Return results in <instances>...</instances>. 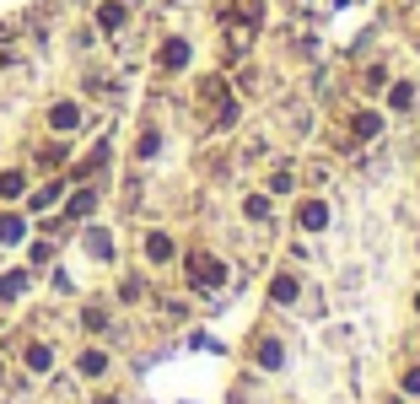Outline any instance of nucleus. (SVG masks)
I'll use <instances>...</instances> for the list:
<instances>
[{
    "label": "nucleus",
    "mask_w": 420,
    "mask_h": 404,
    "mask_svg": "<svg viewBox=\"0 0 420 404\" xmlns=\"http://www.w3.org/2000/svg\"><path fill=\"white\" fill-rule=\"evenodd\" d=\"M189 275H194V281H199V286H221V275H226V269H221V264H216V259H205V254H194V259H189Z\"/></svg>",
    "instance_id": "obj_1"
},
{
    "label": "nucleus",
    "mask_w": 420,
    "mask_h": 404,
    "mask_svg": "<svg viewBox=\"0 0 420 404\" xmlns=\"http://www.w3.org/2000/svg\"><path fill=\"white\" fill-rule=\"evenodd\" d=\"M297 221H302V232H318V227H329V205L323 200H302Z\"/></svg>",
    "instance_id": "obj_2"
},
{
    "label": "nucleus",
    "mask_w": 420,
    "mask_h": 404,
    "mask_svg": "<svg viewBox=\"0 0 420 404\" xmlns=\"http://www.w3.org/2000/svg\"><path fill=\"white\" fill-rule=\"evenodd\" d=\"M75 124H81V108H75V103H54V108H49V130L70 135Z\"/></svg>",
    "instance_id": "obj_3"
},
{
    "label": "nucleus",
    "mask_w": 420,
    "mask_h": 404,
    "mask_svg": "<svg viewBox=\"0 0 420 404\" xmlns=\"http://www.w3.org/2000/svg\"><path fill=\"white\" fill-rule=\"evenodd\" d=\"M146 259H151V264H167V259H173V237H167V232H151L146 237Z\"/></svg>",
    "instance_id": "obj_4"
},
{
    "label": "nucleus",
    "mask_w": 420,
    "mask_h": 404,
    "mask_svg": "<svg viewBox=\"0 0 420 404\" xmlns=\"http://www.w3.org/2000/svg\"><path fill=\"white\" fill-rule=\"evenodd\" d=\"M162 65H167V71H184V65H189V43H184V38H167V49H162Z\"/></svg>",
    "instance_id": "obj_5"
},
{
    "label": "nucleus",
    "mask_w": 420,
    "mask_h": 404,
    "mask_svg": "<svg viewBox=\"0 0 420 404\" xmlns=\"http://www.w3.org/2000/svg\"><path fill=\"white\" fill-rule=\"evenodd\" d=\"M270 296H275V302H297V275H275Z\"/></svg>",
    "instance_id": "obj_6"
},
{
    "label": "nucleus",
    "mask_w": 420,
    "mask_h": 404,
    "mask_svg": "<svg viewBox=\"0 0 420 404\" xmlns=\"http://www.w3.org/2000/svg\"><path fill=\"white\" fill-rule=\"evenodd\" d=\"M124 16H130V11H124L119 0H108V6L98 11V27H108V33H113V27H124Z\"/></svg>",
    "instance_id": "obj_7"
},
{
    "label": "nucleus",
    "mask_w": 420,
    "mask_h": 404,
    "mask_svg": "<svg viewBox=\"0 0 420 404\" xmlns=\"http://www.w3.org/2000/svg\"><path fill=\"white\" fill-rule=\"evenodd\" d=\"M92 205H98V195H92V189H81V195H70L65 216H92Z\"/></svg>",
    "instance_id": "obj_8"
},
{
    "label": "nucleus",
    "mask_w": 420,
    "mask_h": 404,
    "mask_svg": "<svg viewBox=\"0 0 420 404\" xmlns=\"http://www.w3.org/2000/svg\"><path fill=\"white\" fill-rule=\"evenodd\" d=\"M22 189H27V178H22V172H0V200H16Z\"/></svg>",
    "instance_id": "obj_9"
},
{
    "label": "nucleus",
    "mask_w": 420,
    "mask_h": 404,
    "mask_svg": "<svg viewBox=\"0 0 420 404\" xmlns=\"http://www.w3.org/2000/svg\"><path fill=\"white\" fill-rule=\"evenodd\" d=\"M27 367H33V372H49L54 367V351H49V345H33V351H27Z\"/></svg>",
    "instance_id": "obj_10"
},
{
    "label": "nucleus",
    "mask_w": 420,
    "mask_h": 404,
    "mask_svg": "<svg viewBox=\"0 0 420 404\" xmlns=\"http://www.w3.org/2000/svg\"><path fill=\"white\" fill-rule=\"evenodd\" d=\"M356 135H383V113H356Z\"/></svg>",
    "instance_id": "obj_11"
},
{
    "label": "nucleus",
    "mask_w": 420,
    "mask_h": 404,
    "mask_svg": "<svg viewBox=\"0 0 420 404\" xmlns=\"http://www.w3.org/2000/svg\"><path fill=\"white\" fill-rule=\"evenodd\" d=\"M103 367H108V356H103V351H87V356H81V378H98Z\"/></svg>",
    "instance_id": "obj_12"
},
{
    "label": "nucleus",
    "mask_w": 420,
    "mask_h": 404,
    "mask_svg": "<svg viewBox=\"0 0 420 404\" xmlns=\"http://www.w3.org/2000/svg\"><path fill=\"white\" fill-rule=\"evenodd\" d=\"M27 291V275H6L0 281V302H11V296H22Z\"/></svg>",
    "instance_id": "obj_13"
},
{
    "label": "nucleus",
    "mask_w": 420,
    "mask_h": 404,
    "mask_svg": "<svg viewBox=\"0 0 420 404\" xmlns=\"http://www.w3.org/2000/svg\"><path fill=\"white\" fill-rule=\"evenodd\" d=\"M243 210H248V221H264V216H270V200H264V195H248Z\"/></svg>",
    "instance_id": "obj_14"
},
{
    "label": "nucleus",
    "mask_w": 420,
    "mask_h": 404,
    "mask_svg": "<svg viewBox=\"0 0 420 404\" xmlns=\"http://www.w3.org/2000/svg\"><path fill=\"white\" fill-rule=\"evenodd\" d=\"M16 237H22V221H16V216H0V243H16Z\"/></svg>",
    "instance_id": "obj_15"
},
{
    "label": "nucleus",
    "mask_w": 420,
    "mask_h": 404,
    "mask_svg": "<svg viewBox=\"0 0 420 404\" xmlns=\"http://www.w3.org/2000/svg\"><path fill=\"white\" fill-rule=\"evenodd\" d=\"M87 248H92V254H98V259H108V254H113V237H103V232H92V237H87Z\"/></svg>",
    "instance_id": "obj_16"
},
{
    "label": "nucleus",
    "mask_w": 420,
    "mask_h": 404,
    "mask_svg": "<svg viewBox=\"0 0 420 404\" xmlns=\"http://www.w3.org/2000/svg\"><path fill=\"white\" fill-rule=\"evenodd\" d=\"M291 184H297V178H291V172H285V167H275V172H270V189H275V195H285V189H291Z\"/></svg>",
    "instance_id": "obj_17"
},
{
    "label": "nucleus",
    "mask_w": 420,
    "mask_h": 404,
    "mask_svg": "<svg viewBox=\"0 0 420 404\" xmlns=\"http://www.w3.org/2000/svg\"><path fill=\"white\" fill-rule=\"evenodd\" d=\"M409 103H415V86L399 81V86H394V108H409Z\"/></svg>",
    "instance_id": "obj_18"
},
{
    "label": "nucleus",
    "mask_w": 420,
    "mask_h": 404,
    "mask_svg": "<svg viewBox=\"0 0 420 404\" xmlns=\"http://www.w3.org/2000/svg\"><path fill=\"white\" fill-rule=\"evenodd\" d=\"M157 146H162V135H157V130L140 135V157H157Z\"/></svg>",
    "instance_id": "obj_19"
},
{
    "label": "nucleus",
    "mask_w": 420,
    "mask_h": 404,
    "mask_svg": "<svg viewBox=\"0 0 420 404\" xmlns=\"http://www.w3.org/2000/svg\"><path fill=\"white\" fill-rule=\"evenodd\" d=\"M98 404H113V399H98Z\"/></svg>",
    "instance_id": "obj_20"
}]
</instances>
